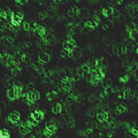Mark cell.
I'll return each mask as SVG.
<instances>
[{
	"label": "cell",
	"mask_w": 138,
	"mask_h": 138,
	"mask_svg": "<svg viewBox=\"0 0 138 138\" xmlns=\"http://www.w3.org/2000/svg\"><path fill=\"white\" fill-rule=\"evenodd\" d=\"M39 99V92L36 90H31L27 93V96H25V100H27V104L28 105H32L37 100Z\"/></svg>",
	"instance_id": "6da1fadb"
},
{
	"label": "cell",
	"mask_w": 138,
	"mask_h": 138,
	"mask_svg": "<svg viewBox=\"0 0 138 138\" xmlns=\"http://www.w3.org/2000/svg\"><path fill=\"white\" fill-rule=\"evenodd\" d=\"M55 131H57V126H55V123L54 122H51L46 126L45 130H44V135H45L46 137H51V136L54 135V132Z\"/></svg>",
	"instance_id": "7a4b0ae2"
},
{
	"label": "cell",
	"mask_w": 138,
	"mask_h": 138,
	"mask_svg": "<svg viewBox=\"0 0 138 138\" xmlns=\"http://www.w3.org/2000/svg\"><path fill=\"white\" fill-rule=\"evenodd\" d=\"M75 47H76V43H75V40H74L72 38L67 39L66 42L63 43V48H65V50H67V51L71 52Z\"/></svg>",
	"instance_id": "3957f363"
},
{
	"label": "cell",
	"mask_w": 138,
	"mask_h": 138,
	"mask_svg": "<svg viewBox=\"0 0 138 138\" xmlns=\"http://www.w3.org/2000/svg\"><path fill=\"white\" fill-rule=\"evenodd\" d=\"M97 120H98V122H105V121H107V119L109 117V113H108L107 111H104V112H99L98 114L96 115Z\"/></svg>",
	"instance_id": "277c9868"
},
{
	"label": "cell",
	"mask_w": 138,
	"mask_h": 138,
	"mask_svg": "<svg viewBox=\"0 0 138 138\" xmlns=\"http://www.w3.org/2000/svg\"><path fill=\"white\" fill-rule=\"evenodd\" d=\"M51 60V55L46 52H42V53H39V57H38V61L42 63H47L50 62Z\"/></svg>",
	"instance_id": "5b68a950"
},
{
	"label": "cell",
	"mask_w": 138,
	"mask_h": 138,
	"mask_svg": "<svg viewBox=\"0 0 138 138\" xmlns=\"http://www.w3.org/2000/svg\"><path fill=\"white\" fill-rule=\"evenodd\" d=\"M8 120L12 123H14V124L17 123L18 121H20V113H18V112H12V113L8 115Z\"/></svg>",
	"instance_id": "8992f818"
},
{
	"label": "cell",
	"mask_w": 138,
	"mask_h": 138,
	"mask_svg": "<svg viewBox=\"0 0 138 138\" xmlns=\"http://www.w3.org/2000/svg\"><path fill=\"white\" fill-rule=\"evenodd\" d=\"M31 116H32L33 119H36L38 122H40V121H43V119H44V112L43 111H35L31 113Z\"/></svg>",
	"instance_id": "52a82bcc"
},
{
	"label": "cell",
	"mask_w": 138,
	"mask_h": 138,
	"mask_svg": "<svg viewBox=\"0 0 138 138\" xmlns=\"http://www.w3.org/2000/svg\"><path fill=\"white\" fill-rule=\"evenodd\" d=\"M7 98H8L9 100H15L16 98H18L17 93H16V91L14 90L13 87L8 89V91H7Z\"/></svg>",
	"instance_id": "ba28073f"
},
{
	"label": "cell",
	"mask_w": 138,
	"mask_h": 138,
	"mask_svg": "<svg viewBox=\"0 0 138 138\" xmlns=\"http://www.w3.org/2000/svg\"><path fill=\"white\" fill-rule=\"evenodd\" d=\"M68 14H69V16H78L81 14V9L78 8V7H74V8H71L69 10Z\"/></svg>",
	"instance_id": "9c48e42d"
},
{
	"label": "cell",
	"mask_w": 138,
	"mask_h": 138,
	"mask_svg": "<svg viewBox=\"0 0 138 138\" xmlns=\"http://www.w3.org/2000/svg\"><path fill=\"white\" fill-rule=\"evenodd\" d=\"M22 22V20L20 17H18L17 15H16V14H14V15H13V17H12V20H10V23L13 24V25H20V23H21Z\"/></svg>",
	"instance_id": "30bf717a"
},
{
	"label": "cell",
	"mask_w": 138,
	"mask_h": 138,
	"mask_svg": "<svg viewBox=\"0 0 138 138\" xmlns=\"http://www.w3.org/2000/svg\"><path fill=\"white\" fill-rule=\"evenodd\" d=\"M58 96V91H52V92H47L46 93V99L47 101H52V100Z\"/></svg>",
	"instance_id": "8fae6325"
},
{
	"label": "cell",
	"mask_w": 138,
	"mask_h": 138,
	"mask_svg": "<svg viewBox=\"0 0 138 138\" xmlns=\"http://www.w3.org/2000/svg\"><path fill=\"white\" fill-rule=\"evenodd\" d=\"M52 112H53L54 114H59L62 112V105L61 104H57V105H54L53 108H52Z\"/></svg>",
	"instance_id": "7c38bea8"
},
{
	"label": "cell",
	"mask_w": 138,
	"mask_h": 138,
	"mask_svg": "<svg viewBox=\"0 0 138 138\" xmlns=\"http://www.w3.org/2000/svg\"><path fill=\"white\" fill-rule=\"evenodd\" d=\"M36 32L38 33L39 36H46V29L43 25H39L38 24V28H37V30H36Z\"/></svg>",
	"instance_id": "4fadbf2b"
},
{
	"label": "cell",
	"mask_w": 138,
	"mask_h": 138,
	"mask_svg": "<svg viewBox=\"0 0 138 138\" xmlns=\"http://www.w3.org/2000/svg\"><path fill=\"white\" fill-rule=\"evenodd\" d=\"M128 35H129V38L132 39V40L137 39V37H138V31H137V29H136V30L130 31V32H128Z\"/></svg>",
	"instance_id": "5bb4252c"
},
{
	"label": "cell",
	"mask_w": 138,
	"mask_h": 138,
	"mask_svg": "<svg viewBox=\"0 0 138 138\" xmlns=\"http://www.w3.org/2000/svg\"><path fill=\"white\" fill-rule=\"evenodd\" d=\"M27 122L29 123V126H31V127H36L37 124H38V123H39L38 121H37L36 119H33L32 116H30V117H29V119H28V121H27Z\"/></svg>",
	"instance_id": "9a60e30c"
},
{
	"label": "cell",
	"mask_w": 138,
	"mask_h": 138,
	"mask_svg": "<svg viewBox=\"0 0 138 138\" xmlns=\"http://www.w3.org/2000/svg\"><path fill=\"white\" fill-rule=\"evenodd\" d=\"M136 29H137V25H136V23H129L128 25H127V32H130V31L136 30Z\"/></svg>",
	"instance_id": "2e32d148"
},
{
	"label": "cell",
	"mask_w": 138,
	"mask_h": 138,
	"mask_svg": "<svg viewBox=\"0 0 138 138\" xmlns=\"http://www.w3.org/2000/svg\"><path fill=\"white\" fill-rule=\"evenodd\" d=\"M116 113H119V114H122V113H124V112L127 111V108H126V106H123V105H119L116 107Z\"/></svg>",
	"instance_id": "e0dca14e"
},
{
	"label": "cell",
	"mask_w": 138,
	"mask_h": 138,
	"mask_svg": "<svg viewBox=\"0 0 138 138\" xmlns=\"http://www.w3.org/2000/svg\"><path fill=\"white\" fill-rule=\"evenodd\" d=\"M0 137L1 138H9V132L7 129H1L0 131Z\"/></svg>",
	"instance_id": "ac0fdd59"
},
{
	"label": "cell",
	"mask_w": 138,
	"mask_h": 138,
	"mask_svg": "<svg viewBox=\"0 0 138 138\" xmlns=\"http://www.w3.org/2000/svg\"><path fill=\"white\" fill-rule=\"evenodd\" d=\"M128 81H129V75H128V74H124V75H122L120 77L121 83H128Z\"/></svg>",
	"instance_id": "d6986e66"
},
{
	"label": "cell",
	"mask_w": 138,
	"mask_h": 138,
	"mask_svg": "<svg viewBox=\"0 0 138 138\" xmlns=\"http://www.w3.org/2000/svg\"><path fill=\"white\" fill-rule=\"evenodd\" d=\"M23 30L24 31H30L31 30V23H29V22H24L23 23Z\"/></svg>",
	"instance_id": "ffe728a7"
},
{
	"label": "cell",
	"mask_w": 138,
	"mask_h": 138,
	"mask_svg": "<svg viewBox=\"0 0 138 138\" xmlns=\"http://www.w3.org/2000/svg\"><path fill=\"white\" fill-rule=\"evenodd\" d=\"M130 132H131L132 135H135L138 137V129L137 128H131V129H130Z\"/></svg>",
	"instance_id": "44dd1931"
},
{
	"label": "cell",
	"mask_w": 138,
	"mask_h": 138,
	"mask_svg": "<svg viewBox=\"0 0 138 138\" xmlns=\"http://www.w3.org/2000/svg\"><path fill=\"white\" fill-rule=\"evenodd\" d=\"M101 14L104 16H106V17H108V13H107V8H102L101 9Z\"/></svg>",
	"instance_id": "7402d4cb"
},
{
	"label": "cell",
	"mask_w": 138,
	"mask_h": 138,
	"mask_svg": "<svg viewBox=\"0 0 138 138\" xmlns=\"http://www.w3.org/2000/svg\"><path fill=\"white\" fill-rule=\"evenodd\" d=\"M20 5H27L28 3V0H20Z\"/></svg>",
	"instance_id": "603a6c76"
},
{
	"label": "cell",
	"mask_w": 138,
	"mask_h": 138,
	"mask_svg": "<svg viewBox=\"0 0 138 138\" xmlns=\"http://www.w3.org/2000/svg\"><path fill=\"white\" fill-rule=\"evenodd\" d=\"M89 50H90V51L92 52L93 50H94V47H93V45H89Z\"/></svg>",
	"instance_id": "cb8c5ba5"
},
{
	"label": "cell",
	"mask_w": 138,
	"mask_h": 138,
	"mask_svg": "<svg viewBox=\"0 0 138 138\" xmlns=\"http://www.w3.org/2000/svg\"><path fill=\"white\" fill-rule=\"evenodd\" d=\"M136 53H137V54H138V48H137V50H136Z\"/></svg>",
	"instance_id": "d4e9b609"
}]
</instances>
